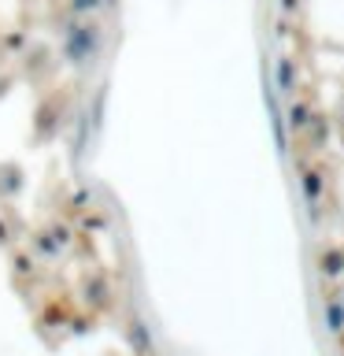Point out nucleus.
<instances>
[{"label": "nucleus", "mask_w": 344, "mask_h": 356, "mask_svg": "<svg viewBox=\"0 0 344 356\" xmlns=\"http://www.w3.org/2000/svg\"><path fill=\"white\" fill-rule=\"evenodd\" d=\"M322 319H326V330L333 338H344V300H341V293L322 300Z\"/></svg>", "instance_id": "nucleus-5"}, {"label": "nucleus", "mask_w": 344, "mask_h": 356, "mask_svg": "<svg viewBox=\"0 0 344 356\" xmlns=\"http://www.w3.org/2000/svg\"><path fill=\"white\" fill-rule=\"evenodd\" d=\"M104 11V0H67V15L74 19H89V15H100Z\"/></svg>", "instance_id": "nucleus-8"}, {"label": "nucleus", "mask_w": 344, "mask_h": 356, "mask_svg": "<svg viewBox=\"0 0 344 356\" xmlns=\"http://www.w3.org/2000/svg\"><path fill=\"white\" fill-rule=\"evenodd\" d=\"M296 4H300V0H282V8H285V11H296Z\"/></svg>", "instance_id": "nucleus-10"}, {"label": "nucleus", "mask_w": 344, "mask_h": 356, "mask_svg": "<svg viewBox=\"0 0 344 356\" xmlns=\"http://www.w3.org/2000/svg\"><path fill=\"white\" fill-rule=\"evenodd\" d=\"M300 193H304L311 222H318L322 219L318 204H322V197H326V175H322L318 167H311V163H300Z\"/></svg>", "instance_id": "nucleus-2"}, {"label": "nucleus", "mask_w": 344, "mask_h": 356, "mask_svg": "<svg viewBox=\"0 0 344 356\" xmlns=\"http://www.w3.org/2000/svg\"><path fill=\"white\" fill-rule=\"evenodd\" d=\"M311 115H315V104H311L307 97H293V100H289V108H285V127L304 138V130H307Z\"/></svg>", "instance_id": "nucleus-4"}, {"label": "nucleus", "mask_w": 344, "mask_h": 356, "mask_svg": "<svg viewBox=\"0 0 344 356\" xmlns=\"http://www.w3.org/2000/svg\"><path fill=\"white\" fill-rule=\"evenodd\" d=\"M341 300H344V289H341Z\"/></svg>", "instance_id": "nucleus-11"}, {"label": "nucleus", "mask_w": 344, "mask_h": 356, "mask_svg": "<svg viewBox=\"0 0 344 356\" xmlns=\"http://www.w3.org/2000/svg\"><path fill=\"white\" fill-rule=\"evenodd\" d=\"M15 271H19V275H26V271H33V256H30V260H26V256L19 252V256H15Z\"/></svg>", "instance_id": "nucleus-9"}, {"label": "nucleus", "mask_w": 344, "mask_h": 356, "mask_svg": "<svg viewBox=\"0 0 344 356\" xmlns=\"http://www.w3.org/2000/svg\"><path fill=\"white\" fill-rule=\"evenodd\" d=\"M304 134H307V152H322V149H326V141H329V119L322 115V111H315Z\"/></svg>", "instance_id": "nucleus-6"}, {"label": "nucleus", "mask_w": 344, "mask_h": 356, "mask_svg": "<svg viewBox=\"0 0 344 356\" xmlns=\"http://www.w3.org/2000/svg\"><path fill=\"white\" fill-rule=\"evenodd\" d=\"M274 89H277V97H285V100L296 97V89H300V67H296L293 56H277V60H274Z\"/></svg>", "instance_id": "nucleus-3"}, {"label": "nucleus", "mask_w": 344, "mask_h": 356, "mask_svg": "<svg viewBox=\"0 0 344 356\" xmlns=\"http://www.w3.org/2000/svg\"><path fill=\"white\" fill-rule=\"evenodd\" d=\"M341 252H344V245H341Z\"/></svg>", "instance_id": "nucleus-12"}, {"label": "nucleus", "mask_w": 344, "mask_h": 356, "mask_svg": "<svg viewBox=\"0 0 344 356\" xmlns=\"http://www.w3.org/2000/svg\"><path fill=\"white\" fill-rule=\"evenodd\" d=\"M318 275L326 278H337V275H344V252L337 249V245H329V249H322L318 252Z\"/></svg>", "instance_id": "nucleus-7"}, {"label": "nucleus", "mask_w": 344, "mask_h": 356, "mask_svg": "<svg viewBox=\"0 0 344 356\" xmlns=\"http://www.w3.org/2000/svg\"><path fill=\"white\" fill-rule=\"evenodd\" d=\"M104 49H108V33H104V22L96 15H89V19L67 15V22L60 26V52H63V63L71 71L96 67L104 60Z\"/></svg>", "instance_id": "nucleus-1"}]
</instances>
